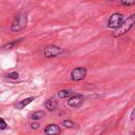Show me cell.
I'll use <instances>...</instances> for the list:
<instances>
[{"instance_id": "6da1fadb", "label": "cell", "mask_w": 135, "mask_h": 135, "mask_svg": "<svg viewBox=\"0 0 135 135\" xmlns=\"http://www.w3.org/2000/svg\"><path fill=\"white\" fill-rule=\"evenodd\" d=\"M134 22H135V15H131L129 18H127L126 21L121 22V24L119 27L114 29V31L112 32V36L118 37V36H121V35L126 34L127 32H129L131 29H132Z\"/></svg>"}, {"instance_id": "7a4b0ae2", "label": "cell", "mask_w": 135, "mask_h": 135, "mask_svg": "<svg viewBox=\"0 0 135 135\" xmlns=\"http://www.w3.org/2000/svg\"><path fill=\"white\" fill-rule=\"evenodd\" d=\"M27 25V16L24 14H19L15 17L14 21L12 23L11 30L12 32H19L21 30H23Z\"/></svg>"}, {"instance_id": "3957f363", "label": "cell", "mask_w": 135, "mask_h": 135, "mask_svg": "<svg viewBox=\"0 0 135 135\" xmlns=\"http://www.w3.org/2000/svg\"><path fill=\"white\" fill-rule=\"evenodd\" d=\"M124 21V15L120 13H114L111 15V17L108 20V27L111 29H116Z\"/></svg>"}, {"instance_id": "277c9868", "label": "cell", "mask_w": 135, "mask_h": 135, "mask_svg": "<svg viewBox=\"0 0 135 135\" xmlns=\"http://www.w3.org/2000/svg\"><path fill=\"white\" fill-rule=\"evenodd\" d=\"M87 75V69L86 68H76L72 71L71 73V77L74 81H79V80H82Z\"/></svg>"}, {"instance_id": "5b68a950", "label": "cell", "mask_w": 135, "mask_h": 135, "mask_svg": "<svg viewBox=\"0 0 135 135\" xmlns=\"http://www.w3.org/2000/svg\"><path fill=\"white\" fill-rule=\"evenodd\" d=\"M61 53V49L56 46H49L44 49V56L47 58H52V57H56Z\"/></svg>"}, {"instance_id": "8992f818", "label": "cell", "mask_w": 135, "mask_h": 135, "mask_svg": "<svg viewBox=\"0 0 135 135\" xmlns=\"http://www.w3.org/2000/svg\"><path fill=\"white\" fill-rule=\"evenodd\" d=\"M83 99H85V97H83L82 95H74L73 97H71L69 100H68V106L73 107V108H77L82 104Z\"/></svg>"}, {"instance_id": "52a82bcc", "label": "cell", "mask_w": 135, "mask_h": 135, "mask_svg": "<svg viewBox=\"0 0 135 135\" xmlns=\"http://www.w3.org/2000/svg\"><path fill=\"white\" fill-rule=\"evenodd\" d=\"M44 133L47 135H59L60 134V128L57 125H49L46 129Z\"/></svg>"}, {"instance_id": "ba28073f", "label": "cell", "mask_w": 135, "mask_h": 135, "mask_svg": "<svg viewBox=\"0 0 135 135\" xmlns=\"http://www.w3.org/2000/svg\"><path fill=\"white\" fill-rule=\"evenodd\" d=\"M44 106H46V108L48 109V110L55 111L56 108H57V101L54 98H50V99H48V100H46Z\"/></svg>"}, {"instance_id": "9c48e42d", "label": "cell", "mask_w": 135, "mask_h": 135, "mask_svg": "<svg viewBox=\"0 0 135 135\" xmlns=\"http://www.w3.org/2000/svg\"><path fill=\"white\" fill-rule=\"evenodd\" d=\"M35 99V97H29V98H25V99H23V100H21V101H19L17 105H16V108L17 109H23L25 106H28V105H30L32 101H33Z\"/></svg>"}, {"instance_id": "30bf717a", "label": "cell", "mask_w": 135, "mask_h": 135, "mask_svg": "<svg viewBox=\"0 0 135 135\" xmlns=\"http://www.w3.org/2000/svg\"><path fill=\"white\" fill-rule=\"evenodd\" d=\"M44 112H42V111H36V112H34L33 114H32V116H31V118L33 120H39V119H41L42 117H44Z\"/></svg>"}, {"instance_id": "8fae6325", "label": "cell", "mask_w": 135, "mask_h": 135, "mask_svg": "<svg viewBox=\"0 0 135 135\" xmlns=\"http://www.w3.org/2000/svg\"><path fill=\"white\" fill-rule=\"evenodd\" d=\"M73 94V92L71 90H61L58 92V97L59 98H66L68 96H71Z\"/></svg>"}, {"instance_id": "7c38bea8", "label": "cell", "mask_w": 135, "mask_h": 135, "mask_svg": "<svg viewBox=\"0 0 135 135\" xmlns=\"http://www.w3.org/2000/svg\"><path fill=\"white\" fill-rule=\"evenodd\" d=\"M22 39H20V40H17V41H12V42H9V43H6L5 46H3V50H5V51H10L11 49H13V48H14L16 44H17L19 41H21Z\"/></svg>"}, {"instance_id": "4fadbf2b", "label": "cell", "mask_w": 135, "mask_h": 135, "mask_svg": "<svg viewBox=\"0 0 135 135\" xmlns=\"http://www.w3.org/2000/svg\"><path fill=\"white\" fill-rule=\"evenodd\" d=\"M62 126L66 127V128H74V127H75V124H74L72 120H70V119H66V120L62 121Z\"/></svg>"}, {"instance_id": "5bb4252c", "label": "cell", "mask_w": 135, "mask_h": 135, "mask_svg": "<svg viewBox=\"0 0 135 135\" xmlns=\"http://www.w3.org/2000/svg\"><path fill=\"white\" fill-rule=\"evenodd\" d=\"M8 78H11V79H17L19 77V74L17 72H12V73H9L8 75H6Z\"/></svg>"}, {"instance_id": "9a60e30c", "label": "cell", "mask_w": 135, "mask_h": 135, "mask_svg": "<svg viewBox=\"0 0 135 135\" xmlns=\"http://www.w3.org/2000/svg\"><path fill=\"white\" fill-rule=\"evenodd\" d=\"M8 128V125H6L5 120L3 118H0V130H5Z\"/></svg>"}, {"instance_id": "2e32d148", "label": "cell", "mask_w": 135, "mask_h": 135, "mask_svg": "<svg viewBox=\"0 0 135 135\" xmlns=\"http://www.w3.org/2000/svg\"><path fill=\"white\" fill-rule=\"evenodd\" d=\"M121 3H123L124 5L129 6V5H133V4H134V3H135V0H121Z\"/></svg>"}, {"instance_id": "e0dca14e", "label": "cell", "mask_w": 135, "mask_h": 135, "mask_svg": "<svg viewBox=\"0 0 135 135\" xmlns=\"http://www.w3.org/2000/svg\"><path fill=\"white\" fill-rule=\"evenodd\" d=\"M31 127H32V129H38V128H39V124L33 123V124L31 125Z\"/></svg>"}, {"instance_id": "ac0fdd59", "label": "cell", "mask_w": 135, "mask_h": 135, "mask_svg": "<svg viewBox=\"0 0 135 135\" xmlns=\"http://www.w3.org/2000/svg\"><path fill=\"white\" fill-rule=\"evenodd\" d=\"M134 113H135V111L133 110V111H132V114H131V119H132V120L134 119Z\"/></svg>"}, {"instance_id": "d6986e66", "label": "cell", "mask_w": 135, "mask_h": 135, "mask_svg": "<svg viewBox=\"0 0 135 135\" xmlns=\"http://www.w3.org/2000/svg\"><path fill=\"white\" fill-rule=\"evenodd\" d=\"M110 1H113V0H110Z\"/></svg>"}]
</instances>
